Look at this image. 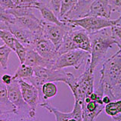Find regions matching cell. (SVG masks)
Instances as JSON below:
<instances>
[{
  "label": "cell",
  "mask_w": 121,
  "mask_h": 121,
  "mask_svg": "<svg viewBox=\"0 0 121 121\" xmlns=\"http://www.w3.org/2000/svg\"><path fill=\"white\" fill-rule=\"evenodd\" d=\"M89 37L91 40L90 70L94 73L98 64L105 60L108 50L116 43L111 36V27L91 33Z\"/></svg>",
  "instance_id": "obj_1"
},
{
  "label": "cell",
  "mask_w": 121,
  "mask_h": 121,
  "mask_svg": "<svg viewBox=\"0 0 121 121\" xmlns=\"http://www.w3.org/2000/svg\"><path fill=\"white\" fill-rule=\"evenodd\" d=\"M90 60L87 61L85 65L83 73L78 77L70 73L67 84L69 86L73 95L75 101L79 102L81 105L84 103L85 99L94 92V73L90 70Z\"/></svg>",
  "instance_id": "obj_2"
},
{
  "label": "cell",
  "mask_w": 121,
  "mask_h": 121,
  "mask_svg": "<svg viewBox=\"0 0 121 121\" xmlns=\"http://www.w3.org/2000/svg\"><path fill=\"white\" fill-rule=\"evenodd\" d=\"M100 73L99 83L104 86V90H111L116 86L121 73V54L120 49L103 62Z\"/></svg>",
  "instance_id": "obj_3"
},
{
  "label": "cell",
  "mask_w": 121,
  "mask_h": 121,
  "mask_svg": "<svg viewBox=\"0 0 121 121\" xmlns=\"http://www.w3.org/2000/svg\"><path fill=\"white\" fill-rule=\"evenodd\" d=\"M89 59H91L90 53L81 49H75L59 55L55 60L53 68L64 69L71 67L76 70H79L82 65L86 64Z\"/></svg>",
  "instance_id": "obj_4"
},
{
  "label": "cell",
  "mask_w": 121,
  "mask_h": 121,
  "mask_svg": "<svg viewBox=\"0 0 121 121\" xmlns=\"http://www.w3.org/2000/svg\"><path fill=\"white\" fill-rule=\"evenodd\" d=\"M62 22L69 23L75 26H79L86 30L89 34H91L116 25L117 19H105L99 17L86 16L79 19L63 21Z\"/></svg>",
  "instance_id": "obj_5"
},
{
  "label": "cell",
  "mask_w": 121,
  "mask_h": 121,
  "mask_svg": "<svg viewBox=\"0 0 121 121\" xmlns=\"http://www.w3.org/2000/svg\"><path fill=\"white\" fill-rule=\"evenodd\" d=\"M75 26L69 23H67V24L64 26H59L42 20V28L44 36L55 45L57 49H58L61 45L66 34L70 30L75 29Z\"/></svg>",
  "instance_id": "obj_6"
},
{
  "label": "cell",
  "mask_w": 121,
  "mask_h": 121,
  "mask_svg": "<svg viewBox=\"0 0 121 121\" xmlns=\"http://www.w3.org/2000/svg\"><path fill=\"white\" fill-rule=\"evenodd\" d=\"M35 42L32 48L37 52L45 60L54 63L55 64L56 59L59 56L58 49L56 48L55 45L44 36L43 28L39 31L35 33Z\"/></svg>",
  "instance_id": "obj_7"
},
{
  "label": "cell",
  "mask_w": 121,
  "mask_h": 121,
  "mask_svg": "<svg viewBox=\"0 0 121 121\" xmlns=\"http://www.w3.org/2000/svg\"><path fill=\"white\" fill-rule=\"evenodd\" d=\"M33 70L34 76L40 79L44 83L47 82H63L66 83L70 74V72H67L64 69L36 67Z\"/></svg>",
  "instance_id": "obj_8"
},
{
  "label": "cell",
  "mask_w": 121,
  "mask_h": 121,
  "mask_svg": "<svg viewBox=\"0 0 121 121\" xmlns=\"http://www.w3.org/2000/svg\"><path fill=\"white\" fill-rule=\"evenodd\" d=\"M8 91V97L9 101L12 103L17 110V113L29 111L30 106L26 103L22 96L20 84L17 79H14L11 84L6 86Z\"/></svg>",
  "instance_id": "obj_9"
},
{
  "label": "cell",
  "mask_w": 121,
  "mask_h": 121,
  "mask_svg": "<svg viewBox=\"0 0 121 121\" xmlns=\"http://www.w3.org/2000/svg\"><path fill=\"white\" fill-rule=\"evenodd\" d=\"M21 87L22 96L25 102L33 110H36L40 104L39 93L38 89L33 85L25 79H17Z\"/></svg>",
  "instance_id": "obj_10"
},
{
  "label": "cell",
  "mask_w": 121,
  "mask_h": 121,
  "mask_svg": "<svg viewBox=\"0 0 121 121\" xmlns=\"http://www.w3.org/2000/svg\"><path fill=\"white\" fill-rule=\"evenodd\" d=\"M9 30L17 41L26 48H32L35 42L36 34L15 24H9Z\"/></svg>",
  "instance_id": "obj_11"
},
{
  "label": "cell",
  "mask_w": 121,
  "mask_h": 121,
  "mask_svg": "<svg viewBox=\"0 0 121 121\" xmlns=\"http://www.w3.org/2000/svg\"><path fill=\"white\" fill-rule=\"evenodd\" d=\"M112 11V8L110 5L108 0H95L91 4L89 12L86 16L99 17L105 19H111Z\"/></svg>",
  "instance_id": "obj_12"
},
{
  "label": "cell",
  "mask_w": 121,
  "mask_h": 121,
  "mask_svg": "<svg viewBox=\"0 0 121 121\" xmlns=\"http://www.w3.org/2000/svg\"><path fill=\"white\" fill-rule=\"evenodd\" d=\"M95 0H79L78 2L73 7L69 12L60 21L73 20V19H79L86 17L89 12V7Z\"/></svg>",
  "instance_id": "obj_13"
},
{
  "label": "cell",
  "mask_w": 121,
  "mask_h": 121,
  "mask_svg": "<svg viewBox=\"0 0 121 121\" xmlns=\"http://www.w3.org/2000/svg\"><path fill=\"white\" fill-rule=\"evenodd\" d=\"M71 36L77 49L86 51L91 55V40L89 34L86 30L73 29L71 31Z\"/></svg>",
  "instance_id": "obj_14"
},
{
  "label": "cell",
  "mask_w": 121,
  "mask_h": 121,
  "mask_svg": "<svg viewBox=\"0 0 121 121\" xmlns=\"http://www.w3.org/2000/svg\"><path fill=\"white\" fill-rule=\"evenodd\" d=\"M24 64L33 68L36 67L53 68L54 67V63L45 60L32 48H27V52H26Z\"/></svg>",
  "instance_id": "obj_15"
},
{
  "label": "cell",
  "mask_w": 121,
  "mask_h": 121,
  "mask_svg": "<svg viewBox=\"0 0 121 121\" xmlns=\"http://www.w3.org/2000/svg\"><path fill=\"white\" fill-rule=\"evenodd\" d=\"M14 24L34 33L42 30V20L36 17L35 14L16 17Z\"/></svg>",
  "instance_id": "obj_16"
},
{
  "label": "cell",
  "mask_w": 121,
  "mask_h": 121,
  "mask_svg": "<svg viewBox=\"0 0 121 121\" xmlns=\"http://www.w3.org/2000/svg\"><path fill=\"white\" fill-rule=\"evenodd\" d=\"M36 9L39 10V11L40 12L41 16L43 17V20L47 22L52 23V24H55L59 26H64L67 24V23H64L62 22L61 21H60L58 17L57 16L55 13L49 7L48 4L39 2L36 7Z\"/></svg>",
  "instance_id": "obj_17"
},
{
  "label": "cell",
  "mask_w": 121,
  "mask_h": 121,
  "mask_svg": "<svg viewBox=\"0 0 121 121\" xmlns=\"http://www.w3.org/2000/svg\"><path fill=\"white\" fill-rule=\"evenodd\" d=\"M12 111L17 113V110L9 101L8 97L7 86L4 84L0 77V112Z\"/></svg>",
  "instance_id": "obj_18"
},
{
  "label": "cell",
  "mask_w": 121,
  "mask_h": 121,
  "mask_svg": "<svg viewBox=\"0 0 121 121\" xmlns=\"http://www.w3.org/2000/svg\"><path fill=\"white\" fill-rule=\"evenodd\" d=\"M39 107L45 108V110L52 113L55 117L56 121H69L71 118H74L73 112H69V113H65V112H61L59 110L55 108V107L49 104L48 101H45L43 103L39 104ZM75 119V118H74Z\"/></svg>",
  "instance_id": "obj_19"
},
{
  "label": "cell",
  "mask_w": 121,
  "mask_h": 121,
  "mask_svg": "<svg viewBox=\"0 0 121 121\" xmlns=\"http://www.w3.org/2000/svg\"><path fill=\"white\" fill-rule=\"evenodd\" d=\"M58 93V87L55 82H45L42 87V100L41 103L47 101L48 99L55 97Z\"/></svg>",
  "instance_id": "obj_20"
},
{
  "label": "cell",
  "mask_w": 121,
  "mask_h": 121,
  "mask_svg": "<svg viewBox=\"0 0 121 121\" xmlns=\"http://www.w3.org/2000/svg\"><path fill=\"white\" fill-rule=\"evenodd\" d=\"M73 30H70V31L65 35V36H64L61 45H60L59 48L58 49V53L59 55H63L64 53H67L70 51L77 49L73 39H72V36H71V31Z\"/></svg>",
  "instance_id": "obj_21"
},
{
  "label": "cell",
  "mask_w": 121,
  "mask_h": 121,
  "mask_svg": "<svg viewBox=\"0 0 121 121\" xmlns=\"http://www.w3.org/2000/svg\"><path fill=\"white\" fill-rule=\"evenodd\" d=\"M34 75L33 67L29 65H26L25 64H22L18 67L17 70L15 71L13 75V79H26L30 77H32Z\"/></svg>",
  "instance_id": "obj_22"
},
{
  "label": "cell",
  "mask_w": 121,
  "mask_h": 121,
  "mask_svg": "<svg viewBox=\"0 0 121 121\" xmlns=\"http://www.w3.org/2000/svg\"><path fill=\"white\" fill-rule=\"evenodd\" d=\"M0 39L3 41L5 45L12 49V51H14V45L16 39H15V37L9 30L0 28Z\"/></svg>",
  "instance_id": "obj_23"
},
{
  "label": "cell",
  "mask_w": 121,
  "mask_h": 121,
  "mask_svg": "<svg viewBox=\"0 0 121 121\" xmlns=\"http://www.w3.org/2000/svg\"><path fill=\"white\" fill-rule=\"evenodd\" d=\"M11 51L12 49L6 45L0 46V66L4 70H6L9 67V59Z\"/></svg>",
  "instance_id": "obj_24"
},
{
  "label": "cell",
  "mask_w": 121,
  "mask_h": 121,
  "mask_svg": "<svg viewBox=\"0 0 121 121\" xmlns=\"http://www.w3.org/2000/svg\"><path fill=\"white\" fill-rule=\"evenodd\" d=\"M35 9L33 7H23V6H16L14 9L7 10L10 14H11L15 17H21L24 16H30L34 14L33 10Z\"/></svg>",
  "instance_id": "obj_25"
},
{
  "label": "cell",
  "mask_w": 121,
  "mask_h": 121,
  "mask_svg": "<svg viewBox=\"0 0 121 121\" xmlns=\"http://www.w3.org/2000/svg\"><path fill=\"white\" fill-rule=\"evenodd\" d=\"M104 111L106 114L111 117L121 113V100L113 101L106 104L104 107Z\"/></svg>",
  "instance_id": "obj_26"
},
{
  "label": "cell",
  "mask_w": 121,
  "mask_h": 121,
  "mask_svg": "<svg viewBox=\"0 0 121 121\" xmlns=\"http://www.w3.org/2000/svg\"><path fill=\"white\" fill-rule=\"evenodd\" d=\"M17 58L20 60L21 64H24L26 56V52H27V48L25 47L24 45L21 44L20 42L16 39L15 41V45H14V51Z\"/></svg>",
  "instance_id": "obj_27"
},
{
  "label": "cell",
  "mask_w": 121,
  "mask_h": 121,
  "mask_svg": "<svg viewBox=\"0 0 121 121\" xmlns=\"http://www.w3.org/2000/svg\"><path fill=\"white\" fill-rule=\"evenodd\" d=\"M17 121H39L37 118L36 110L30 109L29 111L17 113Z\"/></svg>",
  "instance_id": "obj_28"
},
{
  "label": "cell",
  "mask_w": 121,
  "mask_h": 121,
  "mask_svg": "<svg viewBox=\"0 0 121 121\" xmlns=\"http://www.w3.org/2000/svg\"><path fill=\"white\" fill-rule=\"evenodd\" d=\"M74 5V3L72 0H61V7H60V11L58 15L60 21L73 9Z\"/></svg>",
  "instance_id": "obj_29"
},
{
  "label": "cell",
  "mask_w": 121,
  "mask_h": 121,
  "mask_svg": "<svg viewBox=\"0 0 121 121\" xmlns=\"http://www.w3.org/2000/svg\"><path fill=\"white\" fill-rule=\"evenodd\" d=\"M16 17L14 15L10 14L7 10L3 9L0 7V22L5 23L8 24H14Z\"/></svg>",
  "instance_id": "obj_30"
},
{
  "label": "cell",
  "mask_w": 121,
  "mask_h": 121,
  "mask_svg": "<svg viewBox=\"0 0 121 121\" xmlns=\"http://www.w3.org/2000/svg\"><path fill=\"white\" fill-rule=\"evenodd\" d=\"M111 36L115 41L116 45L119 48H121V26L119 25H114L111 27Z\"/></svg>",
  "instance_id": "obj_31"
},
{
  "label": "cell",
  "mask_w": 121,
  "mask_h": 121,
  "mask_svg": "<svg viewBox=\"0 0 121 121\" xmlns=\"http://www.w3.org/2000/svg\"><path fill=\"white\" fill-rule=\"evenodd\" d=\"M12 2L16 6L33 7L35 9H36V7L39 4V2H36L34 0H12Z\"/></svg>",
  "instance_id": "obj_32"
},
{
  "label": "cell",
  "mask_w": 121,
  "mask_h": 121,
  "mask_svg": "<svg viewBox=\"0 0 121 121\" xmlns=\"http://www.w3.org/2000/svg\"><path fill=\"white\" fill-rule=\"evenodd\" d=\"M17 113L12 111L0 112V121H17Z\"/></svg>",
  "instance_id": "obj_33"
},
{
  "label": "cell",
  "mask_w": 121,
  "mask_h": 121,
  "mask_svg": "<svg viewBox=\"0 0 121 121\" xmlns=\"http://www.w3.org/2000/svg\"><path fill=\"white\" fill-rule=\"evenodd\" d=\"M48 5L57 16L58 17L60 11V7H61V0H50Z\"/></svg>",
  "instance_id": "obj_34"
},
{
  "label": "cell",
  "mask_w": 121,
  "mask_h": 121,
  "mask_svg": "<svg viewBox=\"0 0 121 121\" xmlns=\"http://www.w3.org/2000/svg\"><path fill=\"white\" fill-rule=\"evenodd\" d=\"M120 91H121V73H120V77L118 78V80H117V82L116 86L113 87L111 90H104V95H108L111 98V95H112V94L113 92H120ZM111 99H112V98H111Z\"/></svg>",
  "instance_id": "obj_35"
},
{
  "label": "cell",
  "mask_w": 121,
  "mask_h": 121,
  "mask_svg": "<svg viewBox=\"0 0 121 121\" xmlns=\"http://www.w3.org/2000/svg\"><path fill=\"white\" fill-rule=\"evenodd\" d=\"M0 7L5 10H10L16 7V5L14 4L12 0H0Z\"/></svg>",
  "instance_id": "obj_36"
},
{
  "label": "cell",
  "mask_w": 121,
  "mask_h": 121,
  "mask_svg": "<svg viewBox=\"0 0 121 121\" xmlns=\"http://www.w3.org/2000/svg\"><path fill=\"white\" fill-rule=\"evenodd\" d=\"M113 11H121V0H108Z\"/></svg>",
  "instance_id": "obj_37"
},
{
  "label": "cell",
  "mask_w": 121,
  "mask_h": 121,
  "mask_svg": "<svg viewBox=\"0 0 121 121\" xmlns=\"http://www.w3.org/2000/svg\"><path fill=\"white\" fill-rule=\"evenodd\" d=\"M13 76H11L10 74H3L1 77V80L4 84H5L6 86L9 85L11 83V82L13 81Z\"/></svg>",
  "instance_id": "obj_38"
},
{
  "label": "cell",
  "mask_w": 121,
  "mask_h": 121,
  "mask_svg": "<svg viewBox=\"0 0 121 121\" xmlns=\"http://www.w3.org/2000/svg\"><path fill=\"white\" fill-rule=\"evenodd\" d=\"M102 101H103V103L104 104V105L108 104L109 103H111L112 101V99L111 98V97L108 96V95H104L103 98H102Z\"/></svg>",
  "instance_id": "obj_39"
},
{
  "label": "cell",
  "mask_w": 121,
  "mask_h": 121,
  "mask_svg": "<svg viewBox=\"0 0 121 121\" xmlns=\"http://www.w3.org/2000/svg\"><path fill=\"white\" fill-rule=\"evenodd\" d=\"M112 121H121V113L111 117Z\"/></svg>",
  "instance_id": "obj_40"
},
{
  "label": "cell",
  "mask_w": 121,
  "mask_h": 121,
  "mask_svg": "<svg viewBox=\"0 0 121 121\" xmlns=\"http://www.w3.org/2000/svg\"><path fill=\"white\" fill-rule=\"evenodd\" d=\"M72 1H73V2L74 3V5H76V4H77V3L78 2L79 0H72Z\"/></svg>",
  "instance_id": "obj_41"
},
{
  "label": "cell",
  "mask_w": 121,
  "mask_h": 121,
  "mask_svg": "<svg viewBox=\"0 0 121 121\" xmlns=\"http://www.w3.org/2000/svg\"><path fill=\"white\" fill-rule=\"evenodd\" d=\"M119 49H120V54H121V48H119Z\"/></svg>",
  "instance_id": "obj_42"
},
{
  "label": "cell",
  "mask_w": 121,
  "mask_h": 121,
  "mask_svg": "<svg viewBox=\"0 0 121 121\" xmlns=\"http://www.w3.org/2000/svg\"><path fill=\"white\" fill-rule=\"evenodd\" d=\"M34 1H36V2H37V1H38V0H34Z\"/></svg>",
  "instance_id": "obj_43"
}]
</instances>
